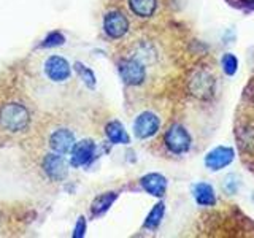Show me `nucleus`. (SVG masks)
Segmentation results:
<instances>
[{
    "instance_id": "nucleus-24",
    "label": "nucleus",
    "mask_w": 254,
    "mask_h": 238,
    "mask_svg": "<svg viewBox=\"0 0 254 238\" xmlns=\"http://www.w3.org/2000/svg\"><path fill=\"white\" fill-rule=\"evenodd\" d=\"M246 3H254V0H245Z\"/></svg>"
},
{
    "instance_id": "nucleus-18",
    "label": "nucleus",
    "mask_w": 254,
    "mask_h": 238,
    "mask_svg": "<svg viewBox=\"0 0 254 238\" xmlns=\"http://www.w3.org/2000/svg\"><path fill=\"white\" fill-rule=\"evenodd\" d=\"M164 211H165V205L162 202H159L154 205V208L149 211L148 218L145 221L143 227L148 229V230H156L159 226H161V221L164 218Z\"/></svg>"
},
{
    "instance_id": "nucleus-11",
    "label": "nucleus",
    "mask_w": 254,
    "mask_h": 238,
    "mask_svg": "<svg viewBox=\"0 0 254 238\" xmlns=\"http://www.w3.org/2000/svg\"><path fill=\"white\" fill-rule=\"evenodd\" d=\"M95 153V145L92 140H81L79 143H75L71 149V165L81 167L91 161Z\"/></svg>"
},
{
    "instance_id": "nucleus-23",
    "label": "nucleus",
    "mask_w": 254,
    "mask_h": 238,
    "mask_svg": "<svg viewBox=\"0 0 254 238\" xmlns=\"http://www.w3.org/2000/svg\"><path fill=\"white\" fill-rule=\"evenodd\" d=\"M84 230H86V221H84V218H79L78 222H76V227H75L73 237H75V238L83 237V235H84Z\"/></svg>"
},
{
    "instance_id": "nucleus-7",
    "label": "nucleus",
    "mask_w": 254,
    "mask_h": 238,
    "mask_svg": "<svg viewBox=\"0 0 254 238\" xmlns=\"http://www.w3.org/2000/svg\"><path fill=\"white\" fill-rule=\"evenodd\" d=\"M235 153L232 148L229 146H218L211 149L208 154L205 156V165L206 169L211 170V172H218L221 169L227 167L230 162L234 161Z\"/></svg>"
},
{
    "instance_id": "nucleus-22",
    "label": "nucleus",
    "mask_w": 254,
    "mask_h": 238,
    "mask_svg": "<svg viewBox=\"0 0 254 238\" xmlns=\"http://www.w3.org/2000/svg\"><path fill=\"white\" fill-rule=\"evenodd\" d=\"M222 187H224V190H226L227 194H230V195L237 194V190H238V181H237L235 175H229V177L226 178V181H224V184H222Z\"/></svg>"
},
{
    "instance_id": "nucleus-20",
    "label": "nucleus",
    "mask_w": 254,
    "mask_h": 238,
    "mask_svg": "<svg viewBox=\"0 0 254 238\" xmlns=\"http://www.w3.org/2000/svg\"><path fill=\"white\" fill-rule=\"evenodd\" d=\"M221 63H222V70H224L226 75L232 76V75L237 73V70H238V59L235 58L234 54H230V53L224 54V56H222Z\"/></svg>"
},
{
    "instance_id": "nucleus-3",
    "label": "nucleus",
    "mask_w": 254,
    "mask_h": 238,
    "mask_svg": "<svg viewBox=\"0 0 254 238\" xmlns=\"http://www.w3.org/2000/svg\"><path fill=\"white\" fill-rule=\"evenodd\" d=\"M167 149L173 154H185L190 148V135L181 124H172L164 135Z\"/></svg>"
},
{
    "instance_id": "nucleus-5",
    "label": "nucleus",
    "mask_w": 254,
    "mask_h": 238,
    "mask_svg": "<svg viewBox=\"0 0 254 238\" xmlns=\"http://www.w3.org/2000/svg\"><path fill=\"white\" fill-rule=\"evenodd\" d=\"M103 29H105L107 35L110 38H123L127 30H129V19L126 18V14L121 11H110L103 18Z\"/></svg>"
},
{
    "instance_id": "nucleus-12",
    "label": "nucleus",
    "mask_w": 254,
    "mask_h": 238,
    "mask_svg": "<svg viewBox=\"0 0 254 238\" xmlns=\"http://www.w3.org/2000/svg\"><path fill=\"white\" fill-rule=\"evenodd\" d=\"M141 187L154 197H162L167 190V178L161 173H148L140 179Z\"/></svg>"
},
{
    "instance_id": "nucleus-13",
    "label": "nucleus",
    "mask_w": 254,
    "mask_h": 238,
    "mask_svg": "<svg viewBox=\"0 0 254 238\" xmlns=\"http://www.w3.org/2000/svg\"><path fill=\"white\" fill-rule=\"evenodd\" d=\"M159 0H127L130 11L141 19L153 18L159 10Z\"/></svg>"
},
{
    "instance_id": "nucleus-21",
    "label": "nucleus",
    "mask_w": 254,
    "mask_h": 238,
    "mask_svg": "<svg viewBox=\"0 0 254 238\" xmlns=\"http://www.w3.org/2000/svg\"><path fill=\"white\" fill-rule=\"evenodd\" d=\"M64 42H65V38H64V35L61 34V32H51V34L43 40L42 46H43V48L59 46V45H62Z\"/></svg>"
},
{
    "instance_id": "nucleus-2",
    "label": "nucleus",
    "mask_w": 254,
    "mask_h": 238,
    "mask_svg": "<svg viewBox=\"0 0 254 238\" xmlns=\"http://www.w3.org/2000/svg\"><path fill=\"white\" fill-rule=\"evenodd\" d=\"M214 86H216V79H214L211 71L206 68L195 70L188 81L189 92L200 100H208L211 97L214 92Z\"/></svg>"
},
{
    "instance_id": "nucleus-9",
    "label": "nucleus",
    "mask_w": 254,
    "mask_h": 238,
    "mask_svg": "<svg viewBox=\"0 0 254 238\" xmlns=\"http://www.w3.org/2000/svg\"><path fill=\"white\" fill-rule=\"evenodd\" d=\"M45 71L53 81H65L70 76V65L64 58L51 56L45 63Z\"/></svg>"
},
{
    "instance_id": "nucleus-8",
    "label": "nucleus",
    "mask_w": 254,
    "mask_h": 238,
    "mask_svg": "<svg viewBox=\"0 0 254 238\" xmlns=\"http://www.w3.org/2000/svg\"><path fill=\"white\" fill-rule=\"evenodd\" d=\"M43 170L48 177L54 181H62L68 173L67 164H65V161H64V157L59 156V153L48 154L43 159Z\"/></svg>"
},
{
    "instance_id": "nucleus-1",
    "label": "nucleus",
    "mask_w": 254,
    "mask_h": 238,
    "mask_svg": "<svg viewBox=\"0 0 254 238\" xmlns=\"http://www.w3.org/2000/svg\"><path fill=\"white\" fill-rule=\"evenodd\" d=\"M30 122V115L26 107L19 103H8L0 108V124L10 132H21Z\"/></svg>"
},
{
    "instance_id": "nucleus-10",
    "label": "nucleus",
    "mask_w": 254,
    "mask_h": 238,
    "mask_svg": "<svg viewBox=\"0 0 254 238\" xmlns=\"http://www.w3.org/2000/svg\"><path fill=\"white\" fill-rule=\"evenodd\" d=\"M51 149L59 154H68L75 146V135L67 129H59L51 135Z\"/></svg>"
},
{
    "instance_id": "nucleus-15",
    "label": "nucleus",
    "mask_w": 254,
    "mask_h": 238,
    "mask_svg": "<svg viewBox=\"0 0 254 238\" xmlns=\"http://www.w3.org/2000/svg\"><path fill=\"white\" fill-rule=\"evenodd\" d=\"M130 58L137 59L138 62H141L143 65H151V63H154L156 59H157V51L156 48L148 43V42H140L137 46L133 48V53Z\"/></svg>"
},
{
    "instance_id": "nucleus-6",
    "label": "nucleus",
    "mask_w": 254,
    "mask_h": 238,
    "mask_svg": "<svg viewBox=\"0 0 254 238\" xmlns=\"http://www.w3.org/2000/svg\"><path fill=\"white\" fill-rule=\"evenodd\" d=\"M159 127H161L159 118L154 113H151V111H145V113H141L137 119H135L133 132L137 135V138L146 140L157 133Z\"/></svg>"
},
{
    "instance_id": "nucleus-14",
    "label": "nucleus",
    "mask_w": 254,
    "mask_h": 238,
    "mask_svg": "<svg viewBox=\"0 0 254 238\" xmlns=\"http://www.w3.org/2000/svg\"><path fill=\"white\" fill-rule=\"evenodd\" d=\"M194 200L202 206H213L216 203V195H214V189L208 182H197L192 187Z\"/></svg>"
},
{
    "instance_id": "nucleus-4",
    "label": "nucleus",
    "mask_w": 254,
    "mask_h": 238,
    "mask_svg": "<svg viewBox=\"0 0 254 238\" xmlns=\"http://www.w3.org/2000/svg\"><path fill=\"white\" fill-rule=\"evenodd\" d=\"M119 75L129 86H140L146 79V67L133 58L121 59L118 63Z\"/></svg>"
},
{
    "instance_id": "nucleus-17",
    "label": "nucleus",
    "mask_w": 254,
    "mask_h": 238,
    "mask_svg": "<svg viewBox=\"0 0 254 238\" xmlns=\"http://www.w3.org/2000/svg\"><path fill=\"white\" fill-rule=\"evenodd\" d=\"M116 197H118V194H115V192H107V194H102L95 198V200L92 202V206H91V211H92L94 216H100V214L105 213L110 206L113 205Z\"/></svg>"
},
{
    "instance_id": "nucleus-19",
    "label": "nucleus",
    "mask_w": 254,
    "mask_h": 238,
    "mask_svg": "<svg viewBox=\"0 0 254 238\" xmlns=\"http://www.w3.org/2000/svg\"><path fill=\"white\" fill-rule=\"evenodd\" d=\"M75 70H76V73L81 76L84 84L89 87V89H94V87H95V75L92 73V70L87 68L86 65H83L81 62H76L75 63Z\"/></svg>"
},
{
    "instance_id": "nucleus-16",
    "label": "nucleus",
    "mask_w": 254,
    "mask_h": 238,
    "mask_svg": "<svg viewBox=\"0 0 254 238\" xmlns=\"http://www.w3.org/2000/svg\"><path fill=\"white\" fill-rule=\"evenodd\" d=\"M107 137L111 143H115V145H127V143L130 141L129 135H127L124 125L119 122V121H111L107 124Z\"/></svg>"
}]
</instances>
